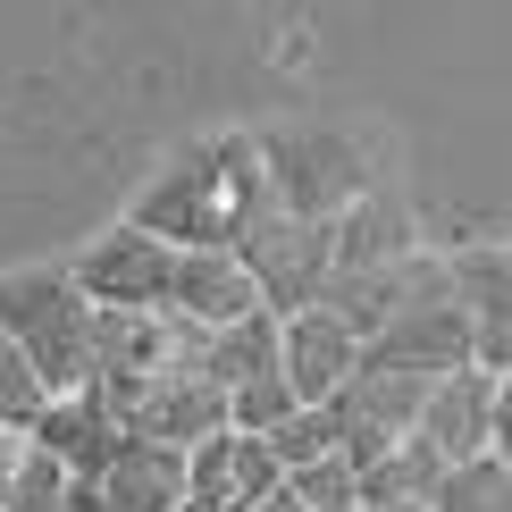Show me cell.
Instances as JSON below:
<instances>
[{
	"mask_svg": "<svg viewBox=\"0 0 512 512\" xmlns=\"http://www.w3.org/2000/svg\"><path fill=\"white\" fill-rule=\"evenodd\" d=\"M168 269H177V252L135 236V227H110V236H93L68 261V286L84 294L93 311H168Z\"/></svg>",
	"mask_w": 512,
	"mask_h": 512,
	"instance_id": "obj_6",
	"label": "cell"
},
{
	"mask_svg": "<svg viewBox=\"0 0 512 512\" xmlns=\"http://www.w3.org/2000/svg\"><path fill=\"white\" fill-rule=\"evenodd\" d=\"M252 160H261L269 202L286 219H303V227H336L378 185L370 152H361L345 126H269V135H252Z\"/></svg>",
	"mask_w": 512,
	"mask_h": 512,
	"instance_id": "obj_2",
	"label": "cell"
},
{
	"mask_svg": "<svg viewBox=\"0 0 512 512\" xmlns=\"http://www.w3.org/2000/svg\"><path fill=\"white\" fill-rule=\"evenodd\" d=\"M429 512H512V462L479 454V462H462V471H445Z\"/></svg>",
	"mask_w": 512,
	"mask_h": 512,
	"instance_id": "obj_16",
	"label": "cell"
},
{
	"mask_svg": "<svg viewBox=\"0 0 512 512\" xmlns=\"http://www.w3.org/2000/svg\"><path fill=\"white\" fill-rule=\"evenodd\" d=\"M0 336L26 353L42 395L93 387V303L68 286V269H17L0 277Z\"/></svg>",
	"mask_w": 512,
	"mask_h": 512,
	"instance_id": "obj_3",
	"label": "cell"
},
{
	"mask_svg": "<svg viewBox=\"0 0 512 512\" xmlns=\"http://www.w3.org/2000/svg\"><path fill=\"white\" fill-rule=\"evenodd\" d=\"M42 403H51V395H42V378L26 370V353H17L9 336H0V429H9V437H26Z\"/></svg>",
	"mask_w": 512,
	"mask_h": 512,
	"instance_id": "obj_19",
	"label": "cell"
},
{
	"mask_svg": "<svg viewBox=\"0 0 512 512\" xmlns=\"http://www.w3.org/2000/svg\"><path fill=\"white\" fill-rule=\"evenodd\" d=\"M277 370V319L269 311H252V319H236V328H210L202 336V378L219 395H236V387H252V378H269Z\"/></svg>",
	"mask_w": 512,
	"mask_h": 512,
	"instance_id": "obj_15",
	"label": "cell"
},
{
	"mask_svg": "<svg viewBox=\"0 0 512 512\" xmlns=\"http://www.w3.org/2000/svg\"><path fill=\"white\" fill-rule=\"evenodd\" d=\"M353 370H361V345L336 328L328 311H294V319H277V378H286L294 403H328Z\"/></svg>",
	"mask_w": 512,
	"mask_h": 512,
	"instance_id": "obj_10",
	"label": "cell"
},
{
	"mask_svg": "<svg viewBox=\"0 0 512 512\" xmlns=\"http://www.w3.org/2000/svg\"><path fill=\"white\" fill-rule=\"evenodd\" d=\"M26 445L34 454H51L68 479H84V487H101V471L118 462V445H126V429H118V412L101 403L93 387H76V395H51L34 412V429H26Z\"/></svg>",
	"mask_w": 512,
	"mask_h": 512,
	"instance_id": "obj_9",
	"label": "cell"
},
{
	"mask_svg": "<svg viewBox=\"0 0 512 512\" xmlns=\"http://www.w3.org/2000/svg\"><path fill=\"white\" fill-rule=\"evenodd\" d=\"M504 395H512L504 378H479V370L437 378L403 445H412L420 462H437V471H462V462H479V454H504V420H512Z\"/></svg>",
	"mask_w": 512,
	"mask_h": 512,
	"instance_id": "obj_4",
	"label": "cell"
},
{
	"mask_svg": "<svg viewBox=\"0 0 512 512\" xmlns=\"http://www.w3.org/2000/svg\"><path fill=\"white\" fill-rule=\"evenodd\" d=\"M59 496H68V471H59L51 454H17V479H9V504L0 512H59Z\"/></svg>",
	"mask_w": 512,
	"mask_h": 512,
	"instance_id": "obj_21",
	"label": "cell"
},
{
	"mask_svg": "<svg viewBox=\"0 0 512 512\" xmlns=\"http://www.w3.org/2000/svg\"><path fill=\"white\" fill-rule=\"evenodd\" d=\"M227 471H236V437L219 429V437H202L185 454V504H236V479Z\"/></svg>",
	"mask_w": 512,
	"mask_h": 512,
	"instance_id": "obj_18",
	"label": "cell"
},
{
	"mask_svg": "<svg viewBox=\"0 0 512 512\" xmlns=\"http://www.w3.org/2000/svg\"><path fill=\"white\" fill-rule=\"evenodd\" d=\"M345 512H361V504H345Z\"/></svg>",
	"mask_w": 512,
	"mask_h": 512,
	"instance_id": "obj_26",
	"label": "cell"
},
{
	"mask_svg": "<svg viewBox=\"0 0 512 512\" xmlns=\"http://www.w3.org/2000/svg\"><path fill=\"white\" fill-rule=\"evenodd\" d=\"M454 277V311L462 328H471V370L479 378H504L512 370V336H504V252H462V261H445Z\"/></svg>",
	"mask_w": 512,
	"mask_h": 512,
	"instance_id": "obj_13",
	"label": "cell"
},
{
	"mask_svg": "<svg viewBox=\"0 0 512 512\" xmlns=\"http://www.w3.org/2000/svg\"><path fill=\"white\" fill-rule=\"evenodd\" d=\"M177 512H227V504H177Z\"/></svg>",
	"mask_w": 512,
	"mask_h": 512,
	"instance_id": "obj_25",
	"label": "cell"
},
{
	"mask_svg": "<svg viewBox=\"0 0 512 512\" xmlns=\"http://www.w3.org/2000/svg\"><path fill=\"white\" fill-rule=\"evenodd\" d=\"M286 496L303 504V512H345V504H353V462H345V454L303 462V471H286Z\"/></svg>",
	"mask_w": 512,
	"mask_h": 512,
	"instance_id": "obj_20",
	"label": "cell"
},
{
	"mask_svg": "<svg viewBox=\"0 0 512 512\" xmlns=\"http://www.w3.org/2000/svg\"><path fill=\"white\" fill-rule=\"evenodd\" d=\"M110 412H118V429H126V437L168 445V454H194L202 437H219V429H227V395L210 387L202 370H160V378H143L135 395H118Z\"/></svg>",
	"mask_w": 512,
	"mask_h": 512,
	"instance_id": "obj_7",
	"label": "cell"
},
{
	"mask_svg": "<svg viewBox=\"0 0 512 512\" xmlns=\"http://www.w3.org/2000/svg\"><path fill=\"white\" fill-rule=\"evenodd\" d=\"M59 512H101V487H84V479H68V496H59Z\"/></svg>",
	"mask_w": 512,
	"mask_h": 512,
	"instance_id": "obj_23",
	"label": "cell"
},
{
	"mask_svg": "<svg viewBox=\"0 0 512 512\" xmlns=\"http://www.w3.org/2000/svg\"><path fill=\"white\" fill-rule=\"evenodd\" d=\"M17 454H26V437L0 429V504H9V479H17Z\"/></svg>",
	"mask_w": 512,
	"mask_h": 512,
	"instance_id": "obj_22",
	"label": "cell"
},
{
	"mask_svg": "<svg viewBox=\"0 0 512 512\" xmlns=\"http://www.w3.org/2000/svg\"><path fill=\"white\" fill-rule=\"evenodd\" d=\"M236 261L252 277V294H261V311L269 319H294V311L319 303L336 252H328V227H303V219H286V210H269L261 227L236 236Z\"/></svg>",
	"mask_w": 512,
	"mask_h": 512,
	"instance_id": "obj_5",
	"label": "cell"
},
{
	"mask_svg": "<svg viewBox=\"0 0 512 512\" xmlns=\"http://www.w3.org/2000/svg\"><path fill=\"white\" fill-rule=\"evenodd\" d=\"M227 512H303V504H294L286 487H277V496H261V504H227Z\"/></svg>",
	"mask_w": 512,
	"mask_h": 512,
	"instance_id": "obj_24",
	"label": "cell"
},
{
	"mask_svg": "<svg viewBox=\"0 0 512 512\" xmlns=\"http://www.w3.org/2000/svg\"><path fill=\"white\" fill-rule=\"evenodd\" d=\"M328 252H336V277H361V269H395L420 252V227H412V202L387 194V185H370L345 219L328 227Z\"/></svg>",
	"mask_w": 512,
	"mask_h": 512,
	"instance_id": "obj_11",
	"label": "cell"
},
{
	"mask_svg": "<svg viewBox=\"0 0 512 512\" xmlns=\"http://www.w3.org/2000/svg\"><path fill=\"white\" fill-rule=\"evenodd\" d=\"M269 185H261V160H252V135H210L194 152H177L143 185L135 202V236H152L168 252H236L244 227L269 219Z\"/></svg>",
	"mask_w": 512,
	"mask_h": 512,
	"instance_id": "obj_1",
	"label": "cell"
},
{
	"mask_svg": "<svg viewBox=\"0 0 512 512\" xmlns=\"http://www.w3.org/2000/svg\"><path fill=\"white\" fill-rule=\"evenodd\" d=\"M361 370H395V378H454V370H471V328H462L454 294H445V303L395 311L387 328L361 345Z\"/></svg>",
	"mask_w": 512,
	"mask_h": 512,
	"instance_id": "obj_8",
	"label": "cell"
},
{
	"mask_svg": "<svg viewBox=\"0 0 512 512\" xmlns=\"http://www.w3.org/2000/svg\"><path fill=\"white\" fill-rule=\"evenodd\" d=\"M185 504V454L126 437L118 462L101 471V512H177Z\"/></svg>",
	"mask_w": 512,
	"mask_h": 512,
	"instance_id": "obj_14",
	"label": "cell"
},
{
	"mask_svg": "<svg viewBox=\"0 0 512 512\" xmlns=\"http://www.w3.org/2000/svg\"><path fill=\"white\" fill-rule=\"evenodd\" d=\"M252 311H261V294H252L236 252H177V269H168V319H185V328H236Z\"/></svg>",
	"mask_w": 512,
	"mask_h": 512,
	"instance_id": "obj_12",
	"label": "cell"
},
{
	"mask_svg": "<svg viewBox=\"0 0 512 512\" xmlns=\"http://www.w3.org/2000/svg\"><path fill=\"white\" fill-rule=\"evenodd\" d=\"M261 445H269V462H277V471H303V462L336 454V420H328V403H303V412H286Z\"/></svg>",
	"mask_w": 512,
	"mask_h": 512,
	"instance_id": "obj_17",
	"label": "cell"
}]
</instances>
